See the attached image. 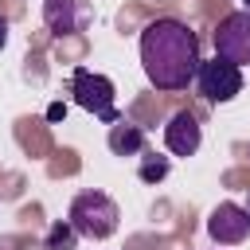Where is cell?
<instances>
[{
  "label": "cell",
  "mask_w": 250,
  "mask_h": 250,
  "mask_svg": "<svg viewBox=\"0 0 250 250\" xmlns=\"http://www.w3.org/2000/svg\"><path fill=\"white\" fill-rule=\"evenodd\" d=\"M199 35L176 20V16H160L152 23H145L141 31V66L148 74V82L164 94L188 90V82H195L199 70Z\"/></svg>",
  "instance_id": "1"
},
{
  "label": "cell",
  "mask_w": 250,
  "mask_h": 250,
  "mask_svg": "<svg viewBox=\"0 0 250 250\" xmlns=\"http://www.w3.org/2000/svg\"><path fill=\"white\" fill-rule=\"evenodd\" d=\"M70 227L78 230V238H90V242H102L117 230V203L105 195V191H78L74 203H70Z\"/></svg>",
  "instance_id": "2"
},
{
  "label": "cell",
  "mask_w": 250,
  "mask_h": 250,
  "mask_svg": "<svg viewBox=\"0 0 250 250\" xmlns=\"http://www.w3.org/2000/svg\"><path fill=\"white\" fill-rule=\"evenodd\" d=\"M70 94H74V102H78L86 113H94L98 121H105V125L121 121V113H117V90H113V82H109L105 74H98V70H90V66H74V74H70Z\"/></svg>",
  "instance_id": "3"
},
{
  "label": "cell",
  "mask_w": 250,
  "mask_h": 250,
  "mask_svg": "<svg viewBox=\"0 0 250 250\" xmlns=\"http://www.w3.org/2000/svg\"><path fill=\"white\" fill-rule=\"evenodd\" d=\"M195 86H199V94L207 98V102H215V105H223V102H234L238 94H242V66H234V62H227V59H203L199 62V70H195Z\"/></svg>",
  "instance_id": "4"
},
{
  "label": "cell",
  "mask_w": 250,
  "mask_h": 250,
  "mask_svg": "<svg viewBox=\"0 0 250 250\" xmlns=\"http://www.w3.org/2000/svg\"><path fill=\"white\" fill-rule=\"evenodd\" d=\"M211 43H215L219 59H227L234 66H246L250 62V12L223 16L219 27H215V35H211Z\"/></svg>",
  "instance_id": "5"
},
{
  "label": "cell",
  "mask_w": 250,
  "mask_h": 250,
  "mask_svg": "<svg viewBox=\"0 0 250 250\" xmlns=\"http://www.w3.org/2000/svg\"><path fill=\"white\" fill-rule=\"evenodd\" d=\"M207 234H211V242H219V246H238V242H246V234H250V215H246V207L223 199V203L207 215Z\"/></svg>",
  "instance_id": "6"
},
{
  "label": "cell",
  "mask_w": 250,
  "mask_h": 250,
  "mask_svg": "<svg viewBox=\"0 0 250 250\" xmlns=\"http://www.w3.org/2000/svg\"><path fill=\"white\" fill-rule=\"evenodd\" d=\"M90 4L86 0H43V23H47V31L51 35H78V31H86V23H90Z\"/></svg>",
  "instance_id": "7"
},
{
  "label": "cell",
  "mask_w": 250,
  "mask_h": 250,
  "mask_svg": "<svg viewBox=\"0 0 250 250\" xmlns=\"http://www.w3.org/2000/svg\"><path fill=\"white\" fill-rule=\"evenodd\" d=\"M199 141H203V133H199L195 113L180 109V113L168 117V125H164V145H168L172 156H195V152H199Z\"/></svg>",
  "instance_id": "8"
},
{
  "label": "cell",
  "mask_w": 250,
  "mask_h": 250,
  "mask_svg": "<svg viewBox=\"0 0 250 250\" xmlns=\"http://www.w3.org/2000/svg\"><path fill=\"white\" fill-rule=\"evenodd\" d=\"M105 145H109V152H113V156H141V152H145V129L121 117V121H113V125H109Z\"/></svg>",
  "instance_id": "9"
},
{
  "label": "cell",
  "mask_w": 250,
  "mask_h": 250,
  "mask_svg": "<svg viewBox=\"0 0 250 250\" xmlns=\"http://www.w3.org/2000/svg\"><path fill=\"white\" fill-rule=\"evenodd\" d=\"M78 246V230L70 227V219H59L47 227V238H43V250H74Z\"/></svg>",
  "instance_id": "10"
},
{
  "label": "cell",
  "mask_w": 250,
  "mask_h": 250,
  "mask_svg": "<svg viewBox=\"0 0 250 250\" xmlns=\"http://www.w3.org/2000/svg\"><path fill=\"white\" fill-rule=\"evenodd\" d=\"M168 156H160V152H141V168H137V176L145 180V184H160L164 176H168Z\"/></svg>",
  "instance_id": "11"
},
{
  "label": "cell",
  "mask_w": 250,
  "mask_h": 250,
  "mask_svg": "<svg viewBox=\"0 0 250 250\" xmlns=\"http://www.w3.org/2000/svg\"><path fill=\"white\" fill-rule=\"evenodd\" d=\"M4 43H8V20L0 16V47H4Z\"/></svg>",
  "instance_id": "12"
},
{
  "label": "cell",
  "mask_w": 250,
  "mask_h": 250,
  "mask_svg": "<svg viewBox=\"0 0 250 250\" xmlns=\"http://www.w3.org/2000/svg\"><path fill=\"white\" fill-rule=\"evenodd\" d=\"M242 207H246V215H250V195H246V203H242Z\"/></svg>",
  "instance_id": "13"
},
{
  "label": "cell",
  "mask_w": 250,
  "mask_h": 250,
  "mask_svg": "<svg viewBox=\"0 0 250 250\" xmlns=\"http://www.w3.org/2000/svg\"><path fill=\"white\" fill-rule=\"evenodd\" d=\"M242 12H250V0H242Z\"/></svg>",
  "instance_id": "14"
}]
</instances>
